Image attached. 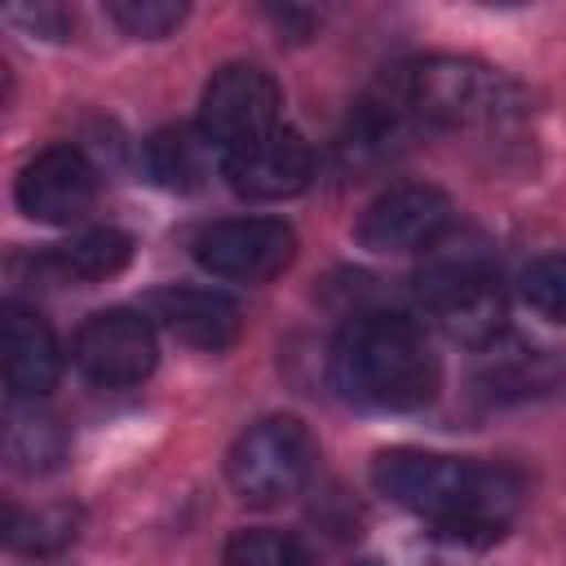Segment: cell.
I'll use <instances>...</instances> for the list:
<instances>
[{"mask_svg": "<svg viewBox=\"0 0 566 566\" xmlns=\"http://www.w3.org/2000/svg\"><path fill=\"white\" fill-rule=\"evenodd\" d=\"M371 482L398 509L424 517L442 539L491 544L504 535L522 504V478L504 464L394 447L371 464Z\"/></svg>", "mask_w": 566, "mask_h": 566, "instance_id": "6da1fadb", "label": "cell"}, {"mask_svg": "<svg viewBox=\"0 0 566 566\" xmlns=\"http://www.w3.org/2000/svg\"><path fill=\"white\" fill-rule=\"evenodd\" d=\"M332 385L376 411H416L438 394V358L402 314H358L332 345Z\"/></svg>", "mask_w": 566, "mask_h": 566, "instance_id": "7a4b0ae2", "label": "cell"}, {"mask_svg": "<svg viewBox=\"0 0 566 566\" xmlns=\"http://www.w3.org/2000/svg\"><path fill=\"white\" fill-rule=\"evenodd\" d=\"M385 115L407 124H433V128H482L513 119L526 97L522 88L473 57H424L389 71L380 93L371 97Z\"/></svg>", "mask_w": 566, "mask_h": 566, "instance_id": "3957f363", "label": "cell"}, {"mask_svg": "<svg viewBox=\"0 0 566 566\" xmlns=\"http://www.w3.org/2000/svg\"><path fill=\"white\" fill-rule=\"evenodd\" d=\"M314 469V438L296 416H265L248 424L230 455H226V478L243 504L270 509L292 500Z\"/></svg>", "mask_w": 566, "mask_h": 566, "instance_id": "277c9868", "label": "cell"}, {"mask_svg": "<svg viewBox=\"0 0 566 566\" xmlns=\"http://www.w3.org/2000/svg\"><path fill=\"white\" fill-rule=\"evenodd\" d=\"M420 310L455 345H491L504 332V292L486 256H442L420 274Z\"/></svg>", "mask_w": 566, "mask_h": 566, "instance_id": "5b68a950", "label": "cell"}, {"mask_svg": "<svg viewBox=\"0 0 566 566\" xmlns=\"http://www.w3.org/2000/svg\"><path fill=\"white\" fill-rule=\"evenodd\" d=\"M279 106H283V97H279V84L270 80V71H261L252 62H230L203 88L199 128L221 155H230V150L261 142L265 133H274Z\"/></svg>", "mask_w": 566, "mask_h": 566, "instance_id": "8992f818", "label": "cell"}, {"mask_svg": "<svg viewBox=\"0 0 566 566\" xmlns=\"http://www.w3.org/2000/svg\"><path fill=\"white\" fill-rule=\"evenodd\" d=\"M195 261L234 283H270L274 274L287 270L296 252V234L279 217H234V221H212L195 234Z\"/></svg>", "mask_w": 566, "mask_h": 566, "instance_id": "52a82bcc", "label": "cell"}, {"mask_svg": "<svg viewBox=\"0 0 566 566\" xmlns=\"http://www.w3.org/2000/svg\"><path fill=\"white\" fill-rule=\"evenodd\" d=\"M75 367L97 385H137L155 367V327L137 310H102L75 332Z\"/></svg>", "mask_w": 566, "mask_h": 566, "instance_id": "ba28073f", "label": "cell"}, {"mask_svg": "<svg viewBox=\"0 0 566 566\" xmlns=\"http://www.w3.org/2000/svg\"><path fill=\"white\" fill-rule=\"evenodd\" d=\"M451 226V199L438 186H389L358 217V243L367 252H424Z\"/></svg>", "mask_w": 566, "mask_h": 566, "instance_id": "9c48e42d", "label": "cell"}, {"mask_svg": "<svg viewBox=\"0 0 566 566\" xmlns=\"http://www.w3.org/2000/svg\"><path fill=\"white\" fill-rule=\"evenodd\" d=\"M13 195H18V208L31 221L66 226V221H75L93 208L97 172L75 146H49V150H40L35 159L22 164V172L13 181Z\"/></svg>", "mask_w": 566, "mask_h": 566, "instance_id": "30bf717a", "label": "cell"}, {"mask_svg": "<svg viewBox=\"0 0 566 566\" xmlns=\"http://www.w3.org/2000/svg\"><path fill=\"white\" fill-rule=\"evenodd\" d=\"M221 172L230 181L234 195L256 199V203H274L287 195H301L314 177V150L301 133L292 128H274L261 142L221 155Z\"/></svg>", "mask_w": 566, "mask_h": 566, "instance_id": "8fae6325", "label": "cell"}, {"mask_svg": "<svg viewBox=\"0 0 566 566\" xmlns=\"http://www.w3.org/2000/svg\"><path fill=\"white\" fill-rule=\"evenodd\" d=\"M0 358H4L9 402H40L57 385V367H62L57 336L35 310L18 301H9L0 314Z\"/></svg>", "mask_w": 566, "mask_h": 566, "instance_id": "7c38bea8", "label": "cell"}, {"mask_svg": "<svg viewBox=\"0 0 566 566\" xmlns=\"http://www.w3.org/2000/svg\"><path fill=\"white\" fill-rule=\"evenodd\" d=\"M146 314L168 336H177L181 345H195V349H226L243 327L239 305L212 287H159V292H150Z\"/></svg>", "mask_w": 566, "mask_h": 566, "instance_id": "4fadbf2b", "label": "cell"}, {"mask_svg": "<svg viewBox=\"0 0 566 566\" xmlns=\"http://www.w3.org/2000/svg\"><path fill=\"white\" fill-rule=\"evenodd\" d=\"M212 159H217V146L203 137L199 124H172V128L150 133V142H146L150 181L164 190H177V195L199 190L212 177Z\"/></svg>", "mask_w": 566, "mask_h": 566, "instance_id": "5bb4252c", "label": "cell"}, {"mask_svg": "<svg viewBox=\"0 0 566 566\" xmlns=\"http://www.w3.org/2000/svg\"><path fill=\"white\" fill-rule=\"evenodd\" d=\"M478 385L486 398L495 402H522V398H544L557 394L566 385V358H557L553 349H513V354H495L482 371Z\"/></svg>", "mask_w": 566, "mask_h": 566, "instance_id": "9a60e30c", "label": "cell"}, {"mask_svg": "<svg viewBox=\"0 0 566 566\" xmlns=\"http://www.w3.org/2000/svg\"><path fill=\"white\" fill-rule=\"evenodd\" d=\"M66 451V438L53 416L35 411V402H9L4 416V460L18 473H49Z\"/></svg>", "mask_w": 566, "mask_h": 566, "instance_id": "2e32d148", "label": "cell"}, {"mask_svg": "<svg viewBox=\"0 0 566 566\" xmlns=\"http://www.w3.org/2000/svg\"><path fill=\"white\" fill-rule=\"evenodd\" d=\"M133 261V239L124 230H88L80 239H71L66 248H57L44 265L62 279V283H97L119 274Z\"/></svg>", "mask_w": 566, "mask_h": 566, "instance_id": "e0dca14e", "label": "cell"}, {"mask_svg": "<svg viewBox=\"0 0 566 566\" xmlns=\"http://www.w3.org/2000/svg\"><path fill=\"white\" fill-rule=\"evenodd\" d=\"M80 513L66 504H49V509H4V544L31 557H49L62 553L75 539Z\"/></svg>", "mask_w": 566, "mask_h": 566, "instance_id": "ac0fdd59", "label": "cell"}, {"mask_svg": "<svg viewBox=\"0 0 566 566\" xmlns=\"http://www.w3.org/2000/svg\"><path fill=\"white\" fill-rule=\"evenodd\" d=\"M221 566H310V553L301 548L296 535H283L270 526H248L226 539Z\"/></svg>", "mask_w": 566, "mask_h": 566, "instance_id": "d6986e66", "label": "cell"}, {"mask_svg": "<svg viewBox=\"0 0 566 566\" xmlns=\"http://www.w3.org/2000/svg\"><path fill=\"white\" fill-rule=\"evenodd\" d=\"M522 301L548 318V323H566V252H548L535 256L522 270Z\"/></svg>", "mask_w": 566, "mask_h": 566, "instance_id": "ffe728a7", "label": "cell"}, {"mask_svg": "<svg viewBox=\"0 0 566 566\" xmlns=\"http://www.w3.org/2000/svg\"><path fill=\"white\" fill-rule=\"evenodd\" d=\"M106 18L115 27H124L128 35L164 40L186 22V4H172V0H111Z\"/></svg>", "mask_w": 566, "mask_h": 566, "instance_id": "44dd1931", "label": "cell"}, {"mask_svg": "<svg viewBox=\"0 0 566 566\" xmlns=\"http://www.w3.org/2000/svg\"><path fill=\"white\" fill-rule=\"evenodd\" d=\"M9 22H27L31 31L49 35V40H62L66 31V13L53 9V4H35V9H9Z\"/></svg>", "mask_w": 566, "mask_h": 566, "instance_id": "7402d4cb", "label": "cell"}, {"mask_svg": "<svg viewBox=\"0 0 566 566\" xmlns=\"http://www.w3.org/2000/svg\"><path fill=\"white\" fill-rule=\"evenodd\" d=\"M363 566H380V562H363Z\"/></svg>", "mask_w": 566, "mask_h": 566, "instance_id": "603a6c76", "label": "cell"}]
</instances>
